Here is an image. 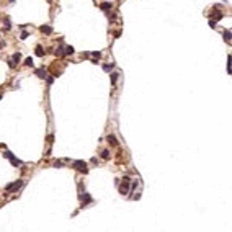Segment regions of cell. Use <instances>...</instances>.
Here are the masks:
<instances>
[{"instance_id": "cell-1", "label": "cell", "mask_w": 232, "mask_h": 232, "mask_svg": "<svg viewBox=\"0 0 232 232\" xmlns=\"http://www.w3.org/2000/svg\"><path fill=\"white\" fill-rule=\"evenodd\" d=\"M23 186V180H17V181H13V183H10V185L5 186V191L7 193H13V191H17Z\"/></svg>"}, {"instance_id": "cell-2", "label": "cell", "mask_w": 232, "mask_h": 232, "mask_svg": "<svg viewBox=\"0 0 232 232\" xmlns=\"http://www.w3.org/2000/svg\"><path fill=\"white\" fill-rule=\"evenodd\" d=\"M3 157L10 158V162H11V164H13L15 167H20V165H23V162H21V160H18V158L15 157V155H13L11 152H8V150H5V152H3Z\"/></svg>"}, {"instance_id": "cell-3", "label": "cell", "mask_w": 232, "mask_h": 232, "mask_svg": "<svg viewBox=\"0 0 232 232\" xmlns=\"http://www.w3.org/2000/svg\"><path fill=\"white\" fill-rule=\"evenodd\" d=\"M72 165H74V168H77L79 172H84V173H87V172H88V168H87V164H85L84 160H75Z\"/></svg>"}, {"instance_id": "cell-4", "label": "cell", "mask_w": 232, "mask_h": 232, "mask_svg": "<svg viewBox=\"0 0 232 232\" xmlns=\"http://www.w3.org/2000/svg\"><path fill=\"white\" fill-rule=\"evenodd\" d=\"M129 183H131V180L128 178V176H124V178H123V183L119 185V191L123 193V195H126V193L129 191Z\"/></svg>"}, {"instance_id": "cell-5", "label": "cell", "mask_w": 232, "mask_h": 232, "mask_svg": "<svg viewBox=\"0 0 232 232\" xmlns=\"http://www.w3.org/2000/svg\"><path fill=\"white\" fill-rule=\"evenodd\" d=\"M20 59H21V56H20V52H15V54H13V57H11V59H10V61H8V65H10V67H11V69H13V67L17 65V62H20Z\"/></svg>"}, {"instance_id": "cell-6", "label": "cell", "mask_w": 232, "mask_h": 232, "mask_svg": "<svg viewBox=\"0 0 232 232\" xmlns=\"http://www.w3.org/2000/svg\"><path fill=\"white\" fill-rule=\"evenodd\" d=\"M80 199H82V203L85 204H88V203H92V196L88 195V193H84V195H80Z\"/></svg>"}, {"instance_id": "cell-7", "label": "cell", "mask_w": 232, "mask_h": 232, "mask_svg": "<svg viewBox=\"0 0 232 232\" xmlns=\"http://www.w3.org/2000/svg\"><path fill=\"white\" fill-rule=\"evenodd\" d=\"M39 29H41V33H44V34H51V33H52V28L47 26V25H43Z\"/></svg>"}, {"instance_id": "cell-8", "label": "cell", "mask_w": 232, "mask_h": 232, "mask_svg": "<svg viewBox=\"0 0 232 232\" xmlns=\"http://www.w3.org/2000/svg\"><path fill=\"white\" fill-rule=\"evenodd\" d=\"M36 75L39 77V79H46V77H47V75H46V70H44V69H38V70H36Z\"/></svg>"}, {"instance_id": "cell-9", "label": "cell", "mask_w": 232, "mask_h": 232, "mask_svg": "<svg viewBox=\"0 0 232 232\" xmlns=\"http://www.w3.org/2000/svg\"><path fill=\"white\" fill-rule=\"evenodd\" d=\"M111 7H113L111 2H103L102 5H100V8H102V10H111Z\"/></svg>"}, {"instance_id": "cell-10", "label": "cell", "mask_w": 232, "mask_h": 232, "mask_svg": "<svg viewBox=\"0 0 232 232\" xmlns=\"http://www.w3.org/2000/svg\"><path fill=\"white\" fill-rule=\"evenodd\" d=\"M106 141H108V142H110L111 146H118V141H116V137H114V136H111V134H110V136L106 137Z\"/></svg>"}, {"instance_id": "cell-11", "label": "cell", "mask_w": 232, "mask_h": 232, "mask_svg": "<svg viewBox=\"0 0 232 232\" xmlns=\"http://www.w3.org/2000/svg\"><path fill=\"white\" fill-rule=\"evenodd\" d=\"M54 54H56V56H59V57H62V56H64V47L59 46L56 51H54Z\"/></svg>"}, {"instance_id": "cell-12", "label": "cell", "mask_w": 232, "mask_h": 232, "mask_svg": "<svg viewBox=\"0 0 232 232\" xmlns=\"http://www.w3.org/2000/svg\"><path fill=\"white\" fill-rule=\"evenodd\" d=\"M36 56H39V57L44 56V49H43L41 46H36Z\"/></svg>"}, {"instance_id": "cell-13", "label": "cell", "mask_w": 232, "mask_h": 232, "mask_svg": "<svg viewBox=\"0 0 232 232\" xmlns=\"http://www.w3.org/2000/svg\"><path fill=\"white\" fill-rule=\"evenodd\" d=\"M113 67H114V64H106V65H103V70H105V72H110Z\"/></svg>"}, {"instance_id": "cell-14", "label": "cell", "mask_w": 232, "mask_h": 232, "mask_svg": "<svg viewBox=\"0 0 232 232\" xmlns=\"http://www.w3.org/2000/svg\"><path fill=\"white\" fill-rule=\"evenodd\" d=\"M64 54H74V47L67 46V47H65V51H64Z\"/></svg>"}, {"instance_id": "cell-15", "label": "cell", "mask_w": 232, "mask_h": 232, "mask_svg": "<svg viewBox=\"0 0 232 232\" xmlns=\"http://www.w3.org/2000/svg\"><path fill=\"white\" fill-rule=\"evenodd\" d=\"M92 56H93V62H96V59H100V56H102V54H100L98 51H95V52H92Z\"/></svg>"}, {"instance_id": "cell-16", "label": "cell", "mask_w": 232, "mask_h": 232, "mask_svg": "<svg viewBox=\"0 0 232 232\" xmlns=\"http://www.w3.org/2000/svg\"><path fill=\"white\" fill-rule=\"evenodd\" d=\"M102 158H105V160L110 158V150H103V152H102Z\"/></svg>"}, {"instance_id": "cell-17", "label": "cell", "mask_w": 232, "mask_h": 232, "mask_svg": "<svg viewBox=\"0 0 232 232\" xmlns=\"http://www.w3.org/2000/svg\"><path fill=\"white\" fill-rule=\"evenodd\" d=\"M224 39H226V41H231V31H229V29L224 31Z\"/></svg>"}, {"instance_id": "cell-18", "label": "cell", "mask_w": 232, "mask_h": 232, "mask_svg": "<svg viewBox=\"0 0 232 232\" xmlns=\"http://www.w3.org/2000/svg\"><path fill=\"white\" fill-rule=\"evenodd\" d=\"M116 80H118V74L113 72V74H111V82H113V84H116Z\"/></svg>"}, {"instance_id": "cell-19", "label": "cell", "mask_w": 232, "mask_h": 232, "mask_svg": "<svg viewBox=\"0 0 232 232\" xmlns=\"http://www.w3.org/2000/svg\"><path fill=\"white\" fill-rule=\"evenodd\" d=\"M25 64L28 65V67H29V65H33V59H31V57H28V59L25 61Z\"/></svg>"}, {"instance_id": "cell-20", "label": "cell", "mask_w": 232, "mask_h": 232, "mask_svg": "<svg viewBox=\"0 0 232 232\" xmlns=\"http://www.w3.org/2000/svg\"><path fill=\"white\" fill-rule=\"evenodd\" d=\"M229 61H231V56H227V72L231 74V62Z\"/></svg>"}, {"instance_id": "cell-21", "label": "cell", "mask_w": 232, "mask_h": 232, "mask_svg": "<svg viewBox=\"0 0 232 232\" xmlns=\"http://www.w3.org/2000/svg\"><path fill=\"white\" fill-rule=\"evenodd\" d=\"M21 39H26V38H28V33H26V31H23V33H21Z\"/></svg>"}, {"instance_id": "cell-22", "label": "cell", "mask_w": 232, "mask_h": 232, "mask_svg": "<svg viewBox=\"0 0 232 232\" xmlns=\"http://www.w3.org/2000/svg\"><path fill=\"white\" fill-rule=\"evenodd\" d=\"M5 29H10V21L8 20H5Z\"/></svg>"}, {"instance_id": "cell-23", "label": "cell", "mask_w": 232, "mask_h": 232, "mask_svg": "<svg viewBox=\"0 0 232 232\" xmlns=\"http://www.w3.org/2000/svg\"><path fill=\"white\" fill-rule=\"evenodd\" d=\"M209 26H211V28H214V26H216V21H213V20H211V21H209Z\"/></svg>"}, {"instance_id": "cell-24", "label": "cell", "mask_w": 232, "mask_h": 232, "mask_svg": "<svg viewBox=\"0 0 232 232\" xmlns=\"http://www.w3.org/2000/svg\"><path fill=\"white\" fill-rule=\"evenodd\" d=\"M0 100H2V95H0Z\"/></svg>"}]
</instances>
